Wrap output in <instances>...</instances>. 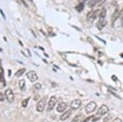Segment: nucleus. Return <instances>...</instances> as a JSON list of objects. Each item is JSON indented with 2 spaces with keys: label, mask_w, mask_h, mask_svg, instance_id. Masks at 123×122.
<instances>
[{
  "label": "nucleus",
  "mask_w": 123,
  "mask_h": 122,
  "mask_svg": "<svg viewBox=\"0 0 123 122\" xmlns=\"http://www.w3.org/2000/svg\"><path fill=\"white\" fill-rule=\"evenodd\" d=\"M57 99L55 96H52L50 98L49 101V103H48V107H47V111H51L53 108L55 107L57 104Z\"/></svg>",
  "instance_id": "1"
},
{
  "label": "nucleus",
  "mask_w": 123,
  "mask_h": 122,
  "mask_svg": "<svg viewBox=\"0 0 123 122\" xmlns=\"http://www.w3.org/2000/svg\"><path fill=\"white\" fill-rule=\"evenodd\" d=\"M4 94H5L6 99L7 100L8 103H12V102L14 101V93H13L12 90L11 88L6 89Z\"/></svg>",
  "instance_id": "2"
},
{
  "label": "nucleus",
  "mask_w": 123,
  "mask_h": 122,
  "mask_svg": "<svg viewBox=\"0 0 123 122\" xmlns=\"http://www.w3.org/2000/svg\"><path fill=\"white\" fill-rule=\"evenodd\" d=\"M97 108V104L94 102H90L87 104V106L85 107V111H86V113L90 114L94 112L95 111V109Z\"/></svg>",
  "instance_id": "3"
},
{
  "label": "nucleus",
  "mask_w": 123,
  "mask_h": 122,
  "mask_svg": "<svg viewBox=\"0 0 123 122\" xmlns=\"http://www.w3.org/2000/svg\"><path fill=\"white\" fill-rule=\"evenodd\" d=\"M45 105H46V99L45 98H42L41 100H39L36 105V110L39 112H42L44 110Z\"/></svg>",
  "instance_id": "4"
},
{
  "label": "nucleus",
  "mask_w": 123,
  "mask_h": 122,
  "mask_svg": "<svg viewBox=\"0 0 123 122\" xmlns=\"http://www.w3.org/2000/svg\"><path fill=\"white\" fill-rule=\"evenodd\" d=\"M109 111V109L108 107V106L106 105H102L101 107L98 108V111H97V115L100 116H104L106 114H108Z\"/></svg>",
  "instance_id": "5"
},
{
  "label": "nucleus",
  "mask_w": 123,
  "mask_h": 122,
  "mask_svg": "<svg viewBox=\"0 0 123 122\" xmlns=\"http://www.w3.org/2000/svg\"><path fill=\"white\" fill-rule=\"evenodd\" d=\"M26 76L31 82H35L38 80V76H37V74L35 73V71H34V70L29 71L28 73L26 74Z\"/></svg>",
  "instance_id": "6"
},
{
  "label": "nucleus",
  "mask_w": 123,
  "mask_h": 122,
  "mask_svg": "<svg viewBox=\"0 0 123 122\" xmlns=\"http://www.w3.org/2000/svg\"><path fill=\"white\" fill-rule=\"evenodd\" d=\"M120 17V11L118 8H116L114 11V12L112 13V17H111V22H112V26L113 27L114 23L117 21V20L118 19V17Z\"/></svg>",
  "instance_id": "7"
},
{
  "label": "nucleus",
  "mask_w": 123,
  "mask_h": 122,
  "mask_svg": "<svg viewBox=\"0 0 123 122\" xmlns=\"http://www.w3.org/2000/svg\"><path fill=\"white\" fill-rule=\"evenodd\" d=\"M80 106H81L80 100V99H75L71 103L70 107L72 110H76V109H78V108H80Z\"/></svg>",
  "instance_id": "8"
},
{
  "label": "nucleus",
  "mask_w": 123,
  "mask_h": 122,
  "mask_svg": "<svg viewBox=\"0 0 123 122\" xmlns=\"http://www.w3.org/2000/svg\"><path fill=\"white\" fill-rule=\"evenodd\" d=\"M67 107H68V104H67V103L62 102V103H60L58 105H57V112H62V111H64Z\"/></svg>",
  "instance_id": "9"
},
{
  "label": "nucleus",
  "mask_w": 123,
  "mask_h": 122,
  "mask_svg": "<svg viewBox=\"0 0 123 122\" xmlns=\"http://www.w3.org/2000/svg\"><path fill=\"white\" fill-rule=\"evenodd\" d=\"M96 12H98V11H91L90 12H88V14L86 16V20L87 21H93L94 18H96Z\"/></svg>",
  "instance_id": "10"
},
{
  "label": "nucleus",
  "mask_w": 123,
  "mask_h": 122,
  "mask_svg": "<svg viewBox=\"0 0 123 122\" xmlns=\"http://www.w3.org/2000/svg\"><path fill=\"white\" fill-rule=\"evenodd\" d=\"M71 110H68V111L62 113V115L60 116V120L61 121H66L67 119H68V118L71 116Z\"/></svg>",
  "instance_id": "11"
},
{
  "label": "nucleus",
  "mask_w": 123,
  "mask_h": 122,
  "mask_svg": "<svg viewBox=\"0 0 123 122\" xmlns=\"http://www.w3.org/2000/svg\"><path fill=\"white\" fill-rule=\"evenodd\" d=\"M102 0H89V3H88V7H94L95 5H97L98 3H99Z\"/></svg>",
  "instance_id": "12"
},
{
  "label": "nucleus",
  "mask_w": 123,
  "mask_h": 122,
  "mask_svg": "<svg viewBox=\"0 0 123 122\" xmlns=\"http://www.w3.org/2000/svg\"><path fill=\"white\" fill-rule=\"evenodd\" d=\"M106 24H107L106 20H99V21H98V23H97V26H98V29H101L104 28L105 25H106Z\"/></svg>",
  "instance_id": "13"
},
{
  "label": "nucleus",
  "mask_w": 123,
  "mask_h": 122,
  "mask_svg": "<svg viewBox=\"0 0 123 122\" xmlns=\"http://www.w3.org/2000/svg\"><path fill=\"white\" fill-rule=\"evenodd\" d=\"M106 15H107V10L105 7H103L99 13V20H105Z\"/></svg>",
  "instance_id": "14"
},
{
  "label": "nucleus",
  "mask_w": 123,
  "mask_h": 122,
  "mask_svg": "<svg viewBox=\"0 0 123 122\" xmlns=\"http://www.w3.org/2000/svg\"><path fill=\"white\" fill-rule=\"evenodd\" d=\"M71 122H84V116L82 115H78L75 116L74 119L71 121Z\"/></svg>",
  "instance_id": "15"
},
{
  "label": "nucleus",
  "mask_w": 123,
  "mask_h": 122,
  "mask_svg": "<svg viewBox=\"0 0 123 122\" xmlns=\"http://www.w3.org/2000/svg\"><path fill=\"white\" fill-rule=\"evenodd\" d=\"M25 68L20 69V70H18L17 72H16L15 76H16V77H20V76H22V75L24 74V72H25Z\"/></svg>",
  "instance_id": "16"
},
{
  "label": "nucleus",
  "mask_w": 123,
  "mask_h": 122,
  "mask_svg": "<svg viewBox=\"0 0 123 122\" xmlns=\"http://www.w3.org/2000/svg\"><path fill=\"white\" fill-rule=\"evenodd\" d=\"M25 87V80H21L19 81V88L21 90H24Z\"/></svg>",
  "instance_id": "17"
},
{
  "label": "nucleus",
  "mask_w": 123,
  "mask_h": 122,
  "mask_svg": "<svg viewBox=\"0 0 123 122\" xmlns=\"http://www.w3.org/2000/svg\"><path fill=\"white\" fill-rule=\"evenodd\" d=\"M83 9H84V4H83V3H79V4L76 7V10L77 12H82Z\"/></svg>",
  "instance_id": "18"
},
{
  "label": "nucleus",
  "mask_w": 123,
  "mask_h": 122,
  "mask_svg": "<svg viewBox=\"0 0 123 122\" xmlns=\"http://www.w3.org/2000/svg\"><path fill=\"white\" fill-rule=\"evenodd\" d=\"M29 100H30V98H25V100H23L22 101V107H27V105H28V102H29Z\"/></svg>",
  "instance_id": "19"
},
{
  "label": "nucleus",
  "mask_w": 123,
  "mask_h": 122,
  "mask_svg": "<svg viewBox=\"0 0 123 122\" xmlns=\"http://www.w3.org/2000/svg\"><path fill=\"white\" fill-rule=\"evenodd\" d=\"M120 19H121V25H122V26H123V7L122 10L120 11Z\"/></svg>",
  "instance_id": "20"
},
{
  "label": "nucleus",
  "mask_w": 123,
  "mask_h": 122,
  "mask_svg": "<svg viewBox=\"0 0 123 122\" xmlns=\"http://www.w3.org/2000/svg\"><path fill=\"white\" fill-rule=\"evenodd\" d=\"M0 80L3 84V86H5V80H4V77H3V72H0Z\"/></svg>",
  "instance_id": "21"
},
{
  "label": "nucleus",
  "mask_w": 123,
  "mask_h": 122,
  "mask_svg": "<svg viewBox=\"0 0 123 122\" xmlns=\"http://www.w3.org/2000/svg\"><path fill=\"white\" fill-rule=\"evenodd\" d=\"M35 88H36V89H39V88H41V84H35Z\"/></svg>",
  "instance_id": "22"
},
{
  "label": "nucleus",
  "mask_w": 123,
  "mask_h": 122,
  "mask_svg": "<svg viewBox=\"0 0 123 122\" xmlns=\"http://www.w3.org/2000/svg\"><path fill=\"white\" fill-rule=\"evenodd\" d=\"M113 122H122V120H121L120 118H115Z\"/></svg>",
  "instance_id": "23"
},
{
  "label": "nucleus",
  "mask_w": 123,
  "mask_h": 122,
  "mask_svg": "<svg viewBox=\"0 0 123 122\" xmlns=\"http://www.w3.org/2000/svg\"><path fill=\"white\" fill-rule=\"evenodd\" d=\"M3 100H4V98L3 97V93H0V102H3Z\"/></svg>",
  "instance_id": "24"
},
{
  "label": "nucleus",
  "mask_w": 123,
  "mask_h": 122,
  "mask_svg": "<svg viewBox=\"0 0 123 122\" xmlns=\"http://www.w3.org/2000/svg\"><path fill=\"white\" fill-rule=\"evenodd\" d=\"M0 13H1V14H2V16H3V18H4V20H6V17H5L4 13H3V12L2 11L1 9H0Z\"/></svg>",
  "instance_id": "25"
},
{
  "label": "nucleus",
  "mask_w": 123,
  "mask_h": 122,
  "mask_svg": "<svg viewBox=\"0 0 123 122\" xmlns=\"http://www.w3.org/2000/svg\"><path fill=\"white\" fill-rule=\"evenodd\" d=\"M110 117H111V116H107V117H106V119H104V122H107L108 121H109V120H110Z\"/></svg>",
  "instance_id": "26"
},
{
  "label": "nucleus",
  "mask_w": 123,
  "mask_h": 122,
  "mask_svg": "<svg viewBox=\"0 0 123 122\" xmlns=\"http://www.w3.org/2000/svg\"><path fill=\"white\" fill-rule=\"evenodd\" d=\"M21 2H22V3H24V5H25V7H27V4H26V3H25V1H24V0H21Z\"/></svg>",
  "instance_id": "27"
},
{
  "label": "nucleus",
  "mask_w": 123,
  "mask_h": 122,
  "mask_svg": "<svg viewBox=\"0 0 123 122\" xmlns=\"http://www.w3.org/2000/svg\"><path fill=\"white\" fill-rule=\"evenodd\" d=\"M121 56H122V58H123V53H122V54H121Z\"/></svg>",
  "instance_id": "28"
},
{
  "label": "nucleus",
  "mask_w": 123,
  "mask_h": 122,
  "mask_svg": "<svg viewBox=\"0 0 123 122\" xmlns=\"http://www.w3.org/2000/svg\"><path fill=\"white\" fill-rule=\"evenodd\" d=\"M0 51H2V50H1V48H0Z\"/></svg>",
  "instance_id": "29"
}]
</instances>
